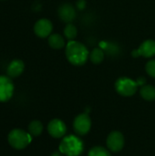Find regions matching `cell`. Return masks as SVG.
Instances as JSON below:
<instances>
[{
    "label": "cell",
    "mask_w": 155,
    "mask_h": 156,
    "mask_svg": "<svg viewBox=\"0 0 155 156\" xmlns=\"http://www.w3.org/2000/svg\"><path fill=\"white\" fill-rule=\"evenodd\" d=\"M66 57L69 62L74 66L84 65L90 58L87 47L76 40L69 41L66 46Z\"/></svg>",
    "instance_id": "1"
},
{
    "label": "cell",
    "mask_w": 155,
    "mask_h": 156,
    "mask_svg": "<svg viewBox=\"0 0 155 156\" xmlns=\"http://www.w3.org/2000/svg\"><path fill=\"white\" fill-rule=\"evenodd\" d=\"M59 152L67 156H79L84 150L83 142L75 135L65 136L58 146Z\"/></svg>",
    "instance_id": "2"
},
{
    "label": "cell",
    "mask_w": 155,
    "mask_h": 156,
    "mask_svg": "<svg viewBox=\"0 0 155 156\" xmlns=\"http://www.w3.org/2000/svg\"><path fill=\"white\" fill-rule=\"evenodd\" d=\"M7 141L9 145L16 150H23L32 141V136L24 130L14 129L7 136Z\"/></svg>",
    "instance_id": "3"
},
{
    "label": "cell",
    "mask_w": 155,
    "mask_h": 156,
    "mask_svg": "<svg viewBox=\"0 0 155 156\" xmlns=\"http://www.w3.org/2000/svg\"><path fill=\"white\" fill-rule=\"evenodd\" d=\"M139 85L136 80H133L128 77H122L115 82L116 91L124 97H131L136 93Z\"/></svg>",
    "instance_id": "4"
},
{
    "label": "cell",
    "mask_w": 155,
    "mask_h": 156,
    "mask_svg": "<svg viewBox=\"0 0 155 156\" xmlns=\"http://www.w3.org/2000/svg\"><path fill=\"white\" fill-rule=\"evenodd\" d=\"M73 128L75 133L78 135H85L87 134L91 128V121L90 117L87 113L79 114L73 122Z\"/></svg>",
    "instance_id": "5"
},
{
    "label": "cell",
    "mask_w": 155,
    "mask_h": 156,
    "mask_svg": "<svg viewBox=\"0 0 155 156\" xmlns=\"http://www.w3.org/2000/svg\"><path fill=\"white\" fill-rule=\"evenodd\" d=\"M14 83L10 77L0 76V102L8 101L14 94Z\"/></svg>",
    "instance_id": "6"
},
{
    "label": "cell",
    "mask_w": 155,
    "mask_h": 156,
    "mask_svg": "<svg viewBox=\"0 0 155 156\" xmlns=\"http://www.w3.org/2000/svg\"><path fill=\"white\" fill-rule=\"evenodd\" d=\"M107 147L110 151L118 153L122 150L124 146V137L121 132L114 131L111 132L107 137Z\"/></svg>",
    "instance_id": "7"
},
{
    "label": "cell",
    "mask_w": 155,
    "mask_h": 156,
    "mask_svg": "<svg viewBox=\"0 0 155 156\" xmlns=\"http://www.w3.org/2000/svg\"><path fill=\"white\" fill-rule=\"evenodd\" d=\"M48 132L53 138L59 139L65 136L67 133V126L60 119H53L48 124Z\"/></svg>",
    "instance_id": "8"
},
{
    "label": "cell",
    "mask_w": 155,
    "mask_h": 156,
    "mask_svg": "<svg viewBox=\"0 0 155 156\" xmlns=\"http://www.w3.org/2000/svg\"><path fill=\"white\" fill-rule=\"evenodd\" d=\"M52 30H53V25L51 21L47 18H41L37 20L34 26L35 34L41 38L49 37L51 35Z\"/></svg>",
    "instance_id": "9"
},
{
    "label": "cell",
    "mask_w": 155,
    "mask_h": 156,
    "mask_svg": "<svg viewBox=\"0 0 155 156\" xmlns=\"http://www.w3.org/2000/svg\"><path fill=\"white\" fill-rule=\"evenodd\" d=\"M58 14L59 18L63 22L69 24L71 23L76 17V9L73 6V5L69 3H65L58 7Z\"/></svg>",
    "instance_id": "10"
},
{
    "label": "cell",
    "mask_w": 155,
    "mask_h": 156,
    "mask_svg": "<svg viewBox=\"0 0 155 156\" xmlns=\"http://www.w3.org/2000/svg\"><path fill=\"white\" fill-rule=\"evenodd\" d=\"M140 56L147 58H151L155 56V41L153 39H147L143 41L137 49Z\"/></svg>",
    "instance_id": "11"
},
{
    "label": "cell",
    "mask_w": 155,
    "mask_h": 156,
    "mask_svg": "<svg viewBox=\"0 0 155 156\" xmlns=\"http://www.w3.org/2000/svg\"><path fill=\"white\" fill-rule=\"evenodd\" d=\"M25 69V64L20 59H15L11 61L7 67L6 73L10 78H16L20 76Z\"/></svg>",
    "instance_id": "12"
},
{
    "label": "cell",
    "mask_w": 155,
    "mask_h": 156,
    "mask_svg": "<svg viewBox=\"0 0 155 156\" xmlns=\"http://www.w3.org/2000/svg\"><path fill=\"white\" fill-rule=\"evenodd\" d=\"M48 45L54 49H60L65 47V39L59 34H51L48 37Z\"/></svg>",
    "instance_id": "13"
},
{
    "label": "cell",
    "mask_w": 155,
    "mask_h": 156,
    "mask_svg": "<svg viewBox=\"0 0 155 156\" xmlns=\"http://www.w3.org/2000/svg\"><path fill=\"white\" fill-rule=\"evenodd\" d=\"M140 93L143 99H144L145 101H155V87L153 85H143L140 90Z\"/></svg>",
    "instance_id": "14"
},
{
    "label": "cell",
    "mask_w": 155,
    "mask_h": 156,
    "mask_svg": "<svg viewBox=\"0 0 155 156\" xmlns=\"http://www.w3.org/2000/svg\"><path fill=\"white\" fill-rule=\"evenodd\" d=\"M43 132V124L40 121L34 120L32 121L28 125V133L32 137H37L39 136Z\"/></svg>",
    "instance_id": "15"
},
{
    "label": "cell",
    "mask_w": 155,
    "mask_h": 156,
    "mask_svg": "<svg viewBox=\"0 0 155 156\" xmlns=\"http://www.w3.org/2000/svg\"><path fill=\"white\" fill-rule=\"evenodd\" d=\"M104 56V50L100 48H96L90 53L89 58L93 64H100L103 61Z\"/></svg>",
    "instance_id": "16"
},
{
    "label": "cell",
    "mask_w": 155,
    "mask_h": 156,
    "mask_svg": "<svg viewBox=\"0 0 155 156\" xmlns=\"http://www.w3.org/2000/svg\"><path fill=\"white\" fill-rule=\"evenodd\" d=\"M77 35H78L77 27L71 23L67 24L65 28H64V36L66 37V38L69 39V41H71V40H74L76 38Z\"/></svg>",
    "instance_id": "17"
},
{
    "label": "cell",
    "mask_w": 155,
    "mask_h": 156,
    "mask_svg": "<svg viewBox=\"0 0 155 156\" xmlns=\"http://www.w3.org/2000/svg\"><path fill=\"white\" fill-rule=\"evenodd\" d=\"M88 156H111L109 150L101 146H95L89 152Z\"/></svg>",
    "instance_id": "18"
},
{
    "label": "cell",
    "mask_w": 155,
    "mask_h": 156,
    "mask_svg": "<svg viewBox=\"0 0 155 156\" xmlns=\"http://www.w3.org/2000/svg\"><path fill=\"white\" fill-rule=\"evenodd\" d=\"M145 70L147 74L155 79V59H151L145 65Z\"/></svg>",
    "instance_id": "19"
},
{
    "label": "cell",
    "mask_w": 155,
    "mask_h": 156,
    "mask_svg": "<svg viewBox=\"0 0 155 156\" xmlns=\"http://www.w3.org/2000/svg\"><path fill=\"white\" fill-rule=\"evenodd\" d=\"M85 6H86V2H85V0H79V1L77 2V7H78L79 9H84Z\"/></svg>",
    "instance_id": "20"
},
{
    "label": "cell",
    "mask_w": 155,
    "mask_h": 156,
    "mask_svg": "<svg viewBox=\"0 0 155 156\" xmlns=\"http://www.w3.org/2000/svg\"><path fill=\"white\" fill-rule=\"evenodd\" d=\"M136 81H137L138 85H139V86H141V87H143V85H145V84H146V80H145V79H144V78H143V77L139 78Z\"/></svg>",
    "instance_id": "21"
},
{
    "label": "cell",
    "mask_w": 155,
    "mask_h": 156,
    "mask_svg": "<svg viewBox=\"0 0 155 156\" xmlns=\"http://www.w3.org/2000/svg\"><path fill=\"white\" fill-rule=\"evenodd\" d=\"M51 156H62V154L59 152V153H58V152H56V153H54V154H52V155Z\"/></svg>",
    "instance_id": "22"
}]
</instances>
